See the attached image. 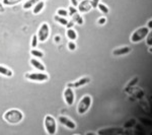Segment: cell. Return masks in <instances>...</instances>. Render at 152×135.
<instances>
[{"mask_svg": "<svg viewBox=\"0 0 152 135\" xmlns=\"http://www.w3.org/2000/svg\"><path fill=\"white\" fill-rule=\"evenodd\" d=\"M23 113L18 109H10L3 114V120L8 124L16 125L23 120Z\"/></svg>", "mask_w": 152, "mask_h": 135, "instance_id": "6da1fadb", "label": "cell"}, {"mask_svg": "<svg viewBox=\"0 0 152 135\" xmlns=\"http://www.w3.org/2000/svg\"><path fill=\"white\" fill-rule=\"evenodd\" d=\"M24 78L33 82H46L49 80L50 75L45 71H39V72H26L24 73Z\"/></svg>", "mask_w": 152, "mask_h": 135, "instance_id": "7a4b0ae2", "label": "cell"}, {"mask_svg": "<svg viewBox=\"0 0 152 135\" xmlns=\"http://www.w3.org/2000/svg\"><path fill=\"white\" fill-rule=\"evenodd\" d=\"M92 104V98L89 95H85L84 97L81 98V100L79 101L76 108V111L79 115H84L88 112V110L90 109Z\"/></svg>", "mask_w": 152, "mask_h": 135, "instance_id": "3957f363", "label": "cell"}, {"mask_svg": "<svg viewBox=\"0 0 152 135\" xmlns=\"http://www.w3.org/2000/svg\"><path fill=\"white\" fill-rule=\"evenodd\" d=\"M44 127L49 135H55L57 132V122L56 119L51 115H46L44 119Z\"/></svg>", "mask_w": 152, "mask_h": 135, "instance_id": "277c9868", "label": "cell"}, {"mask_svg": "<svg viewBox=\"0 0 152 135\" xmlns=\"http://www.w3.org/2000/svg\"><path fill=\"white\" fill-rule=\"evenodd\" d=\"M151 29H149L147 26H141V28L137 29L134 31V33L131 35V38H130V41L132 43H139V42L143 41L144 39L146 38V36L149 34Z\"/></svg>", "mask_w": 152, "mask_h": 135, "instance_id": "5b68a950", "label": "cell"}, {"mask_svg": "<svg viewBox=\"0 0 152 135\" xmlns=\"http://www.w3.org/2000/svg\"><path fill=\"white\" fill-rule=\"evenodd\" d=\"M50 26H49L48 23H43L40 26V28H39V31H38V34H37V36H38V40L39 42H42V43H44V42H46L49 39V36H50Z\"/></svg>", "mask_w": 152, "mask_h": 135, "instance_id": "8992f818", "label": "cell"}, {"mask_svg": "<svg viewBox=\"0 0 152 135\" xmlns=\"http://www.w3.org/2000/svg\"><path fill=\"white\" fill-rule=\"evenodd\" d=\"M125 133L126 131L122 127H105L97 131L99 135H123Z\"/></svg>", "mask_w": 152, "mask_h": 135, "instance_id": "52a82bcc", "label": "cell"}, {"mask_svg": "<svg viewBox=\"0 0 152 135\" xmlns=\"http://www.w3.org/2000/svg\"><path fill=\"white\" fill-rule=\"evenodd\" d=\"M68 15L71 16V21H74V23L78 24V26H82L84 23V21H83V18L81 15V13H79L77 10V8L74 6H69L68 8Z\"/></svg>", "mask_w": 152, "mask_h": 135, "instance_id": "ba28073f", "label": "cell"}, {"mask_svg": "<svg viewBox=\"0 0 152 135\" xmlns=\"http://www.w3.org/2000/svg\"><path fill=\"white\" fill-rule=\"evenodd\" d=\"M63 97H64V101L67 104V106H72L75 102V92L72 87H66L63 92Z\"/></svg>", "mask_w": 152, "mask_h": 135, "instance_id": "9c48e42d", "label": "cell"}, {"mask_svg": "<svg viewBox=\"0 0 152 135\" xmlns=\"http://www.w3.org/2000/svg\"><path fill=\"white\" fill-rule=\"evenodd\" d=\"M91 82V78L89 76H83L79 79H77L76 81L73 82H68L67 83V87H72V88H78V87H82L87 85L88 83Z\"/></svg>", "mask_w": 152, "mask_h": 135, "instance_id": "30bf717a", "label": "cell"}, {"mask_svg": "<svg viewBox=\"0 0 152 135\" xmlns=\"http://www.w3.org/2000/svg\"><path fill=\"white\" fill-rule=\"evenodd\" d=\"M76 8L79 13H88L92 9L91 2L90 0H82L81 2H78Z\"/></svg>", "mask_w": 152, "mask_h": 135, "instance_id": "8fae6325", "label": "cell"}, {"mask_svg": "<svg viewBox=\"0 0 152 135\" xmlns=\"http://www.w3.org/2000/svg\"><path fill=\"white\" fill-rule=\"evenodd\" d=\"M59 123L70 130H73L76 128L75 122L72 121V120L69 119V118L66 117V116H59Z\"/></svg>", "mask_w": 152, "mask_h": 135, "instance_id": "7c38bea8", "label": "cell"}, {"mask_svg": "<svg viewBox=\"0 0 152 135\" xmlns=\"http://www.w3.org/2000/svg\"><path fill=\"white\" fill-rule=\"evenodd\" d=\"M132 52V48L129 47V46H123V47H120V48H117L113 51V55L114 56H125V55H128Z\"/></svg>", "mask_w": 152, "mask_h": 135, "instance_id": "4fadbf2b", "label": "cell"}, {"mask_svg": "<svg viewBox=\"0 0 152 135\" xmlns=\"http://www.w3.org/2000/svg\"><path fill=\"white\" fill-rule=\"evenodd\" d=\"M29 63H31V65L37 70H40V71H45L46 70V66L44 65L43 62L39 60V59L31 57V59H29Z\"/></svg>", "mask_w": 152, "mask_h": 135, "instance_id": "5bb4252c", "label": "cell"}, {"mask_svg": "<svg viewBox=\"0 0 152 135\" xmlns=\"http://www.w3.org/2000/svg\"><path fill=\"white\" fill-rule=\"evenodd\" d=\"M0 75L5 77H12L13 76V71L10 68L7 67V66L0 64Z\"/></svg>", "mask_w": 152, "mask_h": 135, "instance_id": "9a60e30c", "label": "cell"}, {"mask_svg": "<svg viewBox=\"0 0 152 135\" xmlns=\"http://www.w3.org/2000/svg\"><path fill=\"white\" fill-rule=\"evenodd\" d=\"M45 8V1L43 0H40L35 4V6L33 7V13L34 14H40L43 9Z\"/></svg>", "mask_w": 152, "mask_h": 135, "instance_id": "2e32d148", "label": "cell"}, {"mask_svg": "<svg viewBox=\"0 0 152 135\" xmlns=\"http://www.w3.org/2000/svg\"><path fill=\"white\" fill-rule=\"evenodd\" d=\"M66 36H67V38L69 39L70 41H76V39H77V33H76V31L73 28L67 29V31H66Z\"/></svg>", "mask_w": 152, "mask_h": 135, "instance_id": "e0dca14e", "label": "cell"}, {"mask_svg": "<svg viewBox=\"0 0 152 135\" xmlns=\"http://www.w3.org/2000/svg\"><path fill=\"white\" fill-rule=\"evenodd\" d=\"M53 19L56 21V23H59L60 26H67V23H68V19L67 18H62V16H59L58 14H55Z\"/></svg>", "mask_w": 152, "mask_h": 135, "instance_id": "ac0fdd59", "label": "cell"}, {"mask_svg": "<svg viewBox=\"0 0 152 135\" xmlns=\"http://www.w3.org/2000/svg\"><path fill=\"white\" fill-rule=\"evenodd\" d=\"M29 54L31 55V57L34 58H37V59H41V58H44L45 54H44L42 51L40 50H37L36 48H31V50L29 51Z\"/></svg>", "mask_w": 152, "mask_h": 135, "instance_id": "d6986e66", "label": "cell"}, {"mask_svg": "<svg viewBox=\"0 0 152 135\" xmlns=\"http://www.w3.org/2000/svg\"><path fill=\"white\" fill-rule=\"evenodd\" d=\"M38 1H40V0H26V1L23 3V8L24 9V10H28V9H31L34 6H35V4Z\"/></svg>", "mask_w": 152, "mask_h": 135, "instance_id": "ffe728a7", "label": "cell"}, {"mask_svg": "<svg viewBox=\"0 0 152 135\" xmlns=\"http://www.w3.org/2000/svg\"><path fill=\"white\" fill-rule=\"evenodd\" d=\"M96 8L99 9V10L102 12V14H109L110 13V8L107 5H105V4H104V3H100V2H99V3L97 4Z\"/></svg>", "mask_w": 152, "mask_h": 135, "instance_id": "44dd1931", "label": "cell"}, {"mask_svg": "<svg viewBox=\"0 0 152 135\" xmlns=\"http://www.w3.org/2000/svg\"><path fill=\"white\" fill-rule=\"evenodd\" d=\"M21 1H23V0H2V3L4 6H14L20 3Z\"/></svg>", "mask_w": 152, "mask_h": 135, "instance_id": "7402d4cb", "label": "cell"}, {"mask_svg": "<svg viewBox=\"0 0 152 135\" xmlns=\"http://www.w3.org/2000/svg\"><path fill=\"white\" fill-rule=\"evenodd\" d=\"M56 13H57L59 16H62V18H67V16H69L68 15V11L64 8H59Z\"/></svg>", "mask_w": 152, "mask_h": 135, "instance_id": "603a6c76", "label": "cell"}, {"mask_svg": "<svg viewBox=\"0 0 152 135\" xmlns=\"http://www.w3.org/2000/svg\"><path fill=\"white\" fill-rule=\"evenodd\" d=\"M38 43H39L38 36H37V35H34L33 37H31V48H36L37 46H38Z\"/></svg>", "mask_w": 152, "mask_h": 135, "instance_id": "cb8c5ba5", "label": "cell"}, {"mask_svg": "<svg viewBox=\"0 0 152 135\" xmlns=\"http://www.w3.org/2000/svg\"><path fill=\"white\" fill-rule=\"evenodd\" d=\"M67 48H68V50H69V51H75L76 48H77L75 41H70L69 43H68V45H67Z\"/></svg>", "mask_w": 152, "mask_h": 135, "instance_id": "d4e9b609", "label": "cell"}, {"mask_svg": "<svg viewBox=\"0 0 152 135\" xmlns=\"http://www.w3.org/2000/svg\"><path fill=\"white\" fill-rule=\"evenodd\" d=\"M135 124H136V120L135 119H130L128 122H127L126 124H125V128H131V127L135 126Z\"/></svg>", "mask_w": 152, "mask_h": 135, "instance_id": "484cf974", "label": "cell"}, {"mask_svg": "<svg viewBox=\"0 0 152 135\" xmlns=\"http://www.w3.org/2000/svg\"><path fill=\"white\" fill-rule=\"evenodd\" d=\"M146 44L147 46H149V47H151L152 46V34H151V31L149 32V34L146 36Z\"/></svg>", "mask_w": 152, "mask_h": 135, "instance_id": "4316f807", "label": "cell"}, {"mask_svg": "<svg viewBox=\"0 0 152 135\" xmlns=\"http://www.w3.org/2000/svg\"><path fill=\"white\" fill-rule=\"evenodd\" d=\"M107 19L104 18V16H102V18H99V19H97V23L99 24V26H104V24L107 23Z\"/></svg>", "mask_w": 152, "mask_h": 135, "instance_id": "83f0119b", "label": "cell"}, {"mask_svg": "<svg viewBox=\"0 0 152 135\" xmlns=\"http://www.w3.org/2000/svg\"><path fill=\"white\" fill-rule=\"evenodd\" d=\"M91 2V5H92V8H96L97 7V4L100 2V0H90Z\"/></svg>", "mask_w": 152, "mask_h": 135, "instance_id": "f1b7e54d", "label": "cell"}, {"mask_svg": "<svg viewBox=\"0 0 152 135\" xmlns=\"http://www.w3.org/2000/svg\"><path fill=\"white\" fill-rule=\"evenodd\" d=\"M137 81H138V77H135L133 81H132V80H131V81H130V82L128 83V84H127V87H131V85H132V87H133V85H134L135 83H136Z\"/></svg>", "mask_w": 152, "mask_h": 135, "instance_id": "f546056e", "label": "cell"}, {"mask_svg": "<svg viewBox=\"0 0 152 135\" xmlns=\"http://www.w3.org/2000/svg\"><path fill=\"white\" fill-rule=\"evenodd\" d=\"M4 11H5V6L3 5L2 2H0V13H3Z\"/></svg>", "mask_w": 152, "mask_h": 135, "instance_id": "4dcf8cb0", "label": "cell"}, {"mask_svg": "<svg viewBox=\"0 0 152 135\" xmlns=\"http://www.w3.org/2000/svg\"><path fill=\"white\" fill-rule=\"evenodd\" d=\"M74 24H75V23H74V21H68V23H67V26H67L68 29H71L73 26H74Z\"/></svg>", "mask_w": 152, "mask_h": 135, "instance_id": "1f68e13d", "label": "cell"}, {"mask_svg": "<svg viewBox=\"0 0 152 135\" xmlns=\"http://www.w3.org/2000/svg\"><path fill=\"white\" fill-rule=\"evenodd\" d=\"M70 3H71V5H72V6L76 7V6H77V4H78V0H70Z\"/></svg>", "mask_w": 152, "mask_h": 135, "instance_id": "d6a6232c", "label": "cell"}, {"mask_svg": "<svg viewBox=\"0 0 152 135\" xmlns=\"http://www.w3.org/2000/svg\"><path fill=\"white\" fill-rule=\"evenodd\" d=\"M60 42H61V37L60 36H56L55 37V43L58 44V43H60Z\"/></svg>", "mask_w": 152, "mask_h": 135, "instance_id": "836d02e7", "label": "cell"}, {"mask_svg": "<svg viewBox=\"0 0 152 135\" xmlns=\"http://www.w3.org/2000/svg\"><path fill=\"white\" fill-rule=\"evenodd\" d=\"M147 28H148L149 29H152V19H149L148 23H147Z\"/></svg>", "mask_w": 152, "mask_h": 135, "instance_id": "e575fe53", "label": "cell"}, {"mask_svg": "<svg viewBox=\"0 0 152 135\" xmlns=\"http://www.w3.org/2000/svg\"><path fill=\"white\" fill-rule=\"evenodd\" d=\"M96 133H94V132H87L86 135H95Z\"/></svg>", "mask_w": 152, "mask_h": 135, "instance_id": "d590c367", "label": "cell"}, {"mask_svg": "<svg viewBox=\"0 0 152 135\" xmlns=\"http://www.w3.org/2000/svg\"><path fill=\"white\" fill-rule=\"evenodd\" d=\"M43 1H46V0H43Z\"/></svg>", "mask_w": 152, "mask_h": 135, "instance_id": "8d00e7d4", "label": "cell"}]
</instances>
